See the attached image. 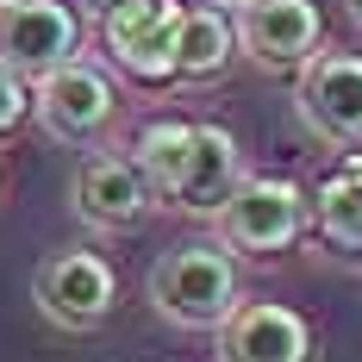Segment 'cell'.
Segmentation results:
<instances>
[{"mask_svg":"<svg viewBox=\"0 0 362 362\" xmlns=\"http://www.w3.org/2000/svg\"><path fill=\"white\" fill-rule=\"evenodd\" d=\"M218 362H319V337L281 300H238L218 325Z\"/></svg>","mask_w":362,"mask_h":362,"instance_id":"ba28073f","label":"cell"},{"mask_svg":"<svg viewBox=\"0 0 362 362\" xmlns=\"http://www.w3.org/2000/svg\"><path fill=\"white\" fill-rule=\"evenodd\" d=\"M25 112H32V88H25L19 75L0 69V138H6V132H19V125H25Z\"/></svg>","mask_w":362,"mask_h":362,"instance_id":"9a60e30c","label":"cell"},{"mask_svg":"<svg viewBox=\"0 0 362 362\" xmlns=\"http://www.w3.org/2000/svg\"><path fill=\"white\" fill-rule=\"evenodd\" d=\"M32 300L50 325L63 331H100L119 306V275L100 250H57L37 262Z\"/></svg>","mask_w":362,"mask_h":362,"instance_id":"3957f363","label":"cell"},{"mask_svg":"<svg viewBox=\"0 0 362 362\" xmlns=\"http://www.w3.org/2000/svg\"><path fill=\"white\" fill-rule=\"evenodd\" d=\"M187 138H194V125L187 119H150L144 132H138V144H132V163H138V175L156 200H169V187H175V169L181 156H187Z\"/></svg>","mask_w":362,"mask_h":362,"instance_id":"5bb4252c","label":"cell"},{"mask_svg":"<svg viewBox=\"0 0 362 362\" xmlns=\"http://www.w3.org/2000/svg\"><path fill=\"white\" fill-rule=\"evenodd\" d=\"M181 0H125L119 13L100 19L112 63L138 81H169L175 75V32H181Z\"/></svg>","mask_w":362,"mask_h":362,"instance_id":"30bf717a","label":"cell"},{"mask_svg":"<svg viewBox=\"0 0 362 362\" xmlns=\"http://www.w3.org/2000/svg\"><path fill=\"white\" fill-rule=\"evenodd\" d=\"M350 13H356V19H362V0H350Z\"/></svg>","mask_w":362,"mask_h":362,"instance_id":"ac0fdd59","label":"cell"},{"mask_svg":"<svg viewBox=\"0 0 362 362\" xmlns=\"http://www.w3.org/2000/svg\"><path fill=\"white\" fill-rule=\"evenodd\" d=\"M231 50H238V37H231V19L218 6H187L181 13V32H175V75L181 81H213V75H225Z\"/></svg>","mask_w":362,"mask_h":362,"instance_id":"7c38bea8","label":"cell"},{"mask_svg":"<svg viewBox=\"0 0 362 362\" xmlns=\"http://www.w3.org/2000/svg\"><path fill=\"white\" fill-rule=\"evenodd\" d=\"M206 6H218V13H238V6H250V0H206Z\"/></svg>","mask_w":362,"mask_h":362,"instance_id":"e0dca14e","label":"cell"},{"mask_svg":"<svg viewBox=\"0 0 362 362\" xmlns=\"http://www.w3.org/2000/svg\"><path fill=\"white\" fill-rule=\"evenodd\" d=\"M293 81V107L306 119V132L319 144L350 150L362 144V57L350 50H319L313 63H300Z\"/></svg>","mask_w":362,"mask_h":362,"instance_id":"8992f818","label":"cell"},{"mask_svg":"<svg viewBox=\"0 0 362 362\" xmlns=\"http://www.w3.org/2000/svg\"><path fill=\"white\" fill-rule=\"evenodd\" d=\"M119 112V88L107 81V69L94 63H63L44 81H32V119L57 138V144H94Z\"/></svg>","mask_w":362,"mask_h":362,"instance_id":"5b68a950","label":"cell"},{"mask_svg":"<svg viewBox=\"0 0 362 362\" xmlns=\"http://www.w3.org/2000/svg\"><path fill=\"white\" fill-rule=\"evenodd\" d=\"M81 57V19L63 0H0V69L25 88Z\"/></svg>","mask_w":362,"mask_h":362,"instance_id":"277c9868","label":"cell"},{"mask_svg":"<svg viewBox=\"0 0 362 362\" xmlns=\"http://www.w3.org/2000/svg\"><path fill=\"white\" fill-rule=\"evenodd\" d=\"M75 218L88 225V231H138L150 218V206H156V194L144 187V175H138V163L132 156H112V150H100V156H81V169H75Z\"/></svg>","mask_w":362,"mask_h":362,"instance_id":"9c48e42d","label":"cell"},{"mask_svg":"<svg viewBox=\"0 0 362 362\" xmlns=\"http://www.w3.org/2000/svg\"><path fill=\"white\" fill-rule=\"evenodd\" d=\"M218 225V250L231 256H275L300 244V231L313 225V200L300 194V181L281 175H244L231 187V200L213 213Z\"/></svg>","mask_w":362,"mask_h":362,"instance_id":"7a4b0ae2","label":"cell"},{"mask_svg":"<svg viewBox=\"0 0 362 362\" xmlns=\"http://www.w3.org/2000/svg\"><path fill=\"white\" fill-rule=\"evenodd\" d=\"M238 181H244V150H238V138L225 125H194L187 156H181V169H175V187H169V206L213 218L231 200Z\"/></svg>","mask_w":362,"mask_h":362,"instance_id":"8fae6325","label":"cell"},{"mask_svg":"<svg viewBox=\"0 0 362 362\" xmlns=\"http://www.w3.org/2000/svg\"><path fill=\"white\" fill-rule=\"evenodd\" d=\"M81 6H88V19H94V25H100V19H107V13H119V6H125V0H81Z\"/></svg>","mask_w":362,"mask_h":362,"instance_id":"2e32d148","label":"cell"},{"mask_svg":"<svg viewBox=\"0 0 362 362\" xmlns=\"http://www.w3.org/2000/svg\"><path fill=\"white\" fill-rule=\"evenodd\" d=\"M144 293L175 331H218L238 306V256L218 244H181L156 256Z\"/></svg>","mask_w":362,"mask_h":362,"instance_id":"6da1fadb","label":"cell"},{"mask_svg":"<svg viewBox=\"0 0 362 362\" xmlns=\"http://www.w3.org/2000/svg\"><path fill=\"white\" fill-rule=\"evenodd\" d=\"M231 37L262 69H300L325 50V19L313 0H250V6H238Z\"/></svg>","mask_w":362,"mask_h":362,"instance_id":"52a82bcc","label":"cell"},{"mask_svg":"<svg viewBox=\"0 0 362 362\" xmlns=\"http://www.w3.org/2000/svg\"><path fill=\"white\" fill-rule=\"evenodd\" d=\"M313 225L331 250L362 256V163H350L344 175H331L313 200Z\"/></svg>","mask_w":362,"mask_h":362,"instance_id":"4fadbf2b","label":"cell"}]
</instances>
